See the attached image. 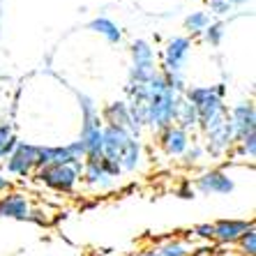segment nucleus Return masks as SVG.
Instances as JSON below:
<instances>
[{"label": "nucleus", "instance_id": "nucleus-1", "mask_svg": "<svg viewBox=\"0 0 256 256\" xmlns=\"http://www.w3.org/2000/svg\"><path fill=\"white\" fill-rule=\"evenodd\" d=\"M180 97L182 95L173 92L166 86L162 72H157L148 81V92H146V127L162 132L164 127L173 125Z\"/></svg>", "mask_w": 256, "mask_h": 256}, {"label": "nucleus", "instance_id": "nucleus-2", "mask_svg": "<svg viewBox=\"0 0 256 256\" xmlns=\"http://www.w3.org/2000/svg\"><path fill=\"white\" fill-rule=\"evenodd\" d=\"M187 102L196 108L198 114V132H206L208 127L217 125L222 120H226L228 116V104H226V86H187L182 92Z\"/></svg>", "mask_w": 256, "mask_h": 256}, {"label": "nucleus", "instance_id": "nucleus-3", "mask_svg": "<svg viewBox=\"0 0 256 256\" xmlns=\"http://www.w3.org/2000/svg\"><path fill=\"white\" fill-rule=\"evenodd\" d=\"M81 173H84V162L65 166H44L35 171V180L60 194H72L81 185Z\"/></svg>", "mask_w": 256, "mask_h": 256}, {"label": "nucleus", "instance_id": "nucleus-4", "mask_svg": "<svg viewBox=\"0 0 256 256\" xmlns=\"http://www.w3.org/2000/svg\"><path fill=\"white\" fill-rule=\"evenodd\" d=\"M130 54H132V67H130V86H143L148 84L150 78L155 76L160 67H157V56L155 48L148 40H134L130 44Z\"/></svg>", "mask_w": 256, "mask_h": 256}, {"label": "nucleus", "instance_id": "nucleus-5", "mask_svg": "<svg viewBox=\"0 0 256 256\" xmlns=\"http://www.w3.org/2000/svg\"><path fill=\"white\" fill-rule=\"evenodd\" d=\"M86 160V150L78 141L65 143V146H40L37 148L35 171L44 166H65V164H78Z\"/></svg>", "mask_w": 256, "mask_h": 256}, {"label": "nucleus", "instance_id": "nucleus-6", "mask_svg": "<svg viewBox=\"0 0 256 256\" xmlns=\"http://www.w3.org/2000/svg\"><path fill=\"white\" fill-rule=\"evenodd\" d=\"M192 48H194V44H192V40L187 35L171 37L162 48L160 72L162 74H182L187 67V60H190Z\"/></svg>", "mask_w": 256, "mask_h": 256}, {"label": "nucleus", "instance_id": "nucleus-7", "mask_svg": "<svg viewBox=\"0 0 256 256\" xmlns=\"http://www.w3.org/2000/svg\"><path fill=\"white\" fill-rule=\"evenodd\" d=\"M203 134V148H206V155L210 157H224L231 152V148L236 146V136H233V130H231V122H228V116L226 120H222L217 125L208 127Z\"/></svg>", "mask_w": 256, "mask_h": 256}, {"label": "nucleus", "instance_id": "nucleus-8", "mask_svg": "<svg viewBox=\"0 0 256 256\" xmlns=\"http://www.w3.org/2000/svg\"><path fill=\"white\" fill-rule=\"evenodd\" d=\"M37 148L35 143L28 141H18L16 148L12 150V155L5 160V168L7 173L18 176V178H28L35 173V162H37Z\"/></svg>", "mask_w": 256, "mask_h": 256}, {"label": "nucleus", "instance_id": "nucleus-9", "mask_svg": "<svg viewBox=\"0 0 256 256\" xmlns=\"http://www.w3.org/2000/svg\"><path fill=\"white\" fill-rule=\"evenodd\" d=\"M228 122H231L233 136H236V143L240 138L250 136V134H256V108L252 100H242L238 104H233L228 108Z\"/></svg>", "mask_w": 256, "mask_h": 256}, {"label": "nucleus", "instance_id": "nucleus-10", "mask_svg": "<svg viewBox=\"0 0 256 256\" xmlns=\"http://www.w3.org/2000/svg\"><path fill=\"white\" fill-rule=\"evenodd\" d=\"M194 187L206 196H226L236 190V180L222 168H210L194 178Z\"/></svg>", "mask_w": 256, "mask_h": 256}, {"label": "nucleus", "instance_id": "nucleus-11", "mask_svg": "<svg viewBox=\"0 0 256 256\" xmlns=\"http://www.w3.org/2000/svg\"><path fill=\"white\" fill-rule=\"evenodd\" d=\"M102 130H104L102 116L81 120V136H78V143L84 146L86 160H88V162L102 160Z\"/></svg>", "mask_w": 256, "mask_h": 256}, {"label": "nucleus", "instance_id": "nucleus-12", "mask_svg": "<svg viewBox=\"0 0 256 256\" xmlns=\"http://www.w3.org/2000/svg\"><path fill=\"white\" fill-rule=\"evenodd\" d=\"M30 214H32V203L24 192H7L0 196V217L2 220L30 222Z\"/></svg>", "mask_w": 256, "mask_h": 256}, {"label": "nucleus", "instance_id": "nucleus-13", "mask_svg": "<svg viewBox=\"0 0 256 256\" xmlns=\"http://www.w3.org/2000/svg\"><path fill=\"white\" fill-rule=\"evenodd\" d=\"M157 141H160V148L164 150V155L168 157H182L185 155V150L190 148L192 143V134L185 130H180L178 125H168L164 127V130L160 132V136H157Z\"/></svg>", "mask_w": 256, "mask_h": 256}, {"label": "nucleus", "instance_id": "nucleus-14", "mask_svg": "<svg viewBox=\"0 0 256 256\" xmlns=\"http://www.w3.org/2000/svg\"><path fill=\"white\" fill-rule=\"evenodd\" d=\"M100 116H102V122H104V125L122 127V130H127L130 134H134L136 138H141V132H138L136 127H134V122H132L127 102H122V100L111 102V104H106V106H104V111H102Z\"/></svg>", "mask_w": 256, "mask_h": 256}, {"label": "nucleus", "instance_id": "nucleus-15", "mask_svg": "<svg viewBox=\"0 0 256 256\" xmlns=\"http://www.w3.org/2000/svg\"><path fill=\"white\" fill-rule=\"evenodd\" d=\"M254 222L252 220H220L212 224V240H217L220 244H236L240 240L247 228L252 226Z\"/></svg>", "mask_w": 256, "mask_h": 256}, {"label": "nucleus", "instance_id": "nucleus-16", "mask_svg": "<svg viewBox=\"0 0 256 256\" xmlns=\"http://www.w3.org/2000/svg\"><path fill=\"white\" fill-rule=\"evenodd\" d=\"M81 182H86L90 190H95V192H108L111 187L116 185V180L111 178L106 171H104V166H102L100 160H95V162H88V160H86L84 162Z\"/></svg>", "mask_w": 256, "mask_h": 256}, {"label": "nucleus", "instance_id": "nucleus-17", "mask_svg": "<svg viewBox=\"0 0 256 256\" xmlns=\"http://www.w3.org/2000/svg\"><path fill=\"white\" fill-rule=\"evenodd\" d=\"M143 162H146V152H143L141 138L132 136L130 141H127V146L122 148V152L118 155L120 168H122V173H136L138 168L143 166Z\"/></svg>", "mask_w": 256, "mask_h": 256}, {"label": "nucleus", "instance_id": "nucleus-18", "mask_svg": "<svg viewBox=\"0 0 256 256\" xmlns=\"http://www.w3.org/2000/svg\"><path fill=\"white\" fill-rule=\"evenodd\" d=\"M88 30L102 35L108 44H120L122 42V30H120V26L116 24V21H111V18H106V16L92 18V21L88 24Z\"/></svg>", "mask_w": 256, "mask_h": 256}, {"label": "nucleus", "instance_id": "nucleus-19", "mask_svg": "<svg viewBox=\"0 0 256 256\" xmlns=\"http://www.w3.org/2000/svg\"><path fill=\"white\" fill-rule=\"evenodd\" d=\"M173 125H178L180 130L190 132V134L198 130V114H196V108L192 106L185 97H180V102H178V111H176V120H173Z\"/></svg>", "mask_w": 256, "mask_h": 256}, {"label": "nucleus", "instance_id": "nucleus-20", "mask_svg": "<svg viewBox=\"0 0 256 256\" xmlns=\"http://www.w3.org/2000/svg\"><path fill=\"white\" fill-rule=\"evenodd\" d=\"M155 250L160 256H192L194 247L182 238H168V240H164V242L155 244Z\"/></svg>", "mask_w": 256, "mask_h": 256}, {"label": "nucleus", "instance_id": "nucleus-21", "mask_svg": "<svg viewBox=\"0 0 256 256\" xmlns=\"http://www.w3.org/2000/svg\"><path fill=\"white\" fill-rule=\"evenodd\" d=\"M16 134H14V127L10 122H0V160H7L12 155V150L16 148Z\"/></svg>", "mask_w": 256, "mask_h": 256}, {"label": "nucleus", "instance_id": "nucleus-22", "mask_svg": "<svg viewBox=\"0 0 256 256\" xmlns=\"http://www.w3.org/2000/svg\"><path fill=\"white\" fill-rule=\"evenodd\" d=\"M208 26H210V14L203 12V10H196V12L187 14V18H185V30L190 32L192 37L201 35V32L208 28Z\"/></svg>", "mask_w": 256, "mask_h": 256}, {"label": "nucleus", "instance_id": "nucleus-23", "mask_svg": "<svg viewBox=\"0 0 256 256\" xmlns=\"http://www.w3.org/2000/svg\"><path fill=\"white\" fill-rule=\"evenodd\" d=\"M224 35H226V24L224 21H210V26L201 32L203 42L208 44V46H220Z\"/></svg>", "mask_w": 256, "mask_h": 256}, {"label": "nucleus", "instance_id": "nucleus-24", "mask_svg": "<svg viewBox=\"0 0 256 256\" xmlns=\"http://www.w3.org/2000/svg\"><path fill=\"white\" fill-rule=\"evenodd\" d=\"M231 152L236 157H240V160H254L256 157V134H250V136H244V138H240L236 146L231 148Z\"/></svg>", "mask_w": 256, "mask_h": 256}, {"label": "nucleus", "instance_id": "nucleus-25", "mask_svg": "<svg viewBox=\"0 0 256 256\" xmlns=\"http://www.w3.org/2000/svg\"><path fill=\"white\" fill-rule=\"evenodd\" d=\"M203 157H206V148H203V143L196 141V138H192L190 148L185 150V155L180 157V160H182V164H185V166H196Z\"/></svg>", "mask_w": 256, "mask_h": 256}, {"label": "nucleus", "instance_id": "nucleus-26", "mask_svg": "<svg viewBox=\"0 0 256 256\" xmlns=\"http://www.w3.org/2000/svg\"><path fill=\"white\" fill-rule=\"evenodd\" d=\"M236 244L240 247V254L242 256H254L256 254V228H254V224L240 236V240Z\"/></svg>", "mask_w": 256, "mask_h": 256}, {"label": "nucleus", "instance_id": "nucleus-27", "mask_svg": "<svg viewBox=\"0 0 256 256\" xmlns=\"http://www.w3.org/2000/svg\"><path fill=\"white\" fill-rule=\"evenodd\" d=\"M76 102H78V108H81V120L100 116V108H97V104H95V100H92V97L76 92Z\"/></svg>", "mask_w": 256, "mask_h": 256}, {"label": "nucleus", "instance_id": "nucleus-28", "mask_svg": "<svg viewBox=\"0 0 256 256\" xmlns=\"http://www.w3.org/2000/svg\"><path fill=\"white\" fill-rule=\"evenodd\" d=\"M206 2H208L210 14H214V16H226L228 12H233V7L228 5V0H206Z\"/></svg>", "mask_w": 256, "mask_h": 256}, {"label": "nucleus", "instance_id": "nucleus-29", "mask_svg": "<svg viewBox=\"0 0 256 256\" xmlns=\"http://www.w3.org/2000/svg\"><path fill=\"white\" fill-rule=\"evenodd\" d=\"M192 233L201 240H208V242H212V236H214L212 224H196V226L192 228Z\"/></svg>", "mask_w": 256, "mask_h": 256}, {"label": "nucleus", "instance_id": "nucleus-30", "mask_svg": "<svg viewBox=\"0 0 256 256\" xmlns=\"http://www.w3.org/2000/svg\"><path fill=\"white\" fill-rule=\"evenodd\" d=\"M12 187H14V182L7 176H2L0 173V194H7V192H12Z\"/></svg>", "mask_w": 256, "mask_h": 256}, {"label": "nucleus", "instance_id": "nucleus-31", "mask_svg": "<svg viewBox=\"0 0 256 256\" xmlns=\"http://www.w3.org/2000/svg\"><path fill=\"white\" fill-rule=\"evenodd\" d=\"M136 256H160V254H157L155 247H146V250H141Z\"/></svg>", "mask_w": 256, "mask_h": 256}, {"label": "nucleus", "instance_id": "nucleus-32", "mask_svg": "<svg viewBox=\"0 0 256 256\" xmlns=\"http://www.w3.org/2000/svg\"><path fill=\"white\" fill-rule=\"evenodd\" d=\"M180 196H182V198H192V196H194V190H187V187H185V190H180Z\"/></svg>", "mask_w": 256, "mask_h": 256}, {"label": "nucleus", "instance_id": "nucleus-33", "mask_svg": "<svg viewBox=\"0 0 256 256\" xmlns=\"http://www.w3.org/2000/svg\"><path fill=\"white\" fill-rule=\"evenodd\" d=\"M244 2H247V0H228V5H231L233 10H236V7H242Z\"/></svg>", "mask_w": 256, "mask_h": 256}]
</instances>
